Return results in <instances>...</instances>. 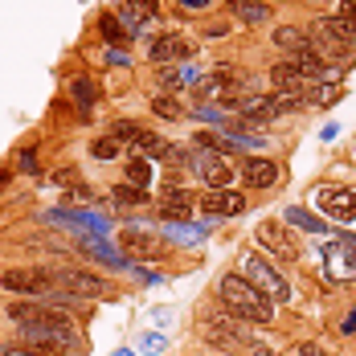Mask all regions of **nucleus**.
Here are the masks:
<instances>
[{
	"instance_id": "0eeeda50",
	"label": "nucleus",
	"mask_w": 356,
	"mask_h": 356,
	"mask_svg": "<svg viewBox=\"0 0 356 356\" xmlns=\"http://www.w3.org/2000/svg\"><path fill=\"white\" fill-rule=\"evenodd\" d=\"M54 286L70 291L78 299H95V295L111 291L107 279H99V275H90V270H54Z\"/></svg>"
},
{
	"instance_id": "473e14b6",
	"label": "nucleus",
	"mask_w": 356,
	"mask_h": 356,
	"mask_svg": "<svg viewBox=\"0 0 356 356\" xmlns=\"http://www.w3.org/2000/svg\"><path fill=\"white\" fill-rule=\"evenodd\" d=\"M82 250H86V254H99V258H103V262H111V266H119L115 250H111L107 242H103V238H86V242H82Z\"/></svg>"
},
{
	"instance_id": "7ed1b4c3",
	"label": "nucleus",
	"mask_w": 356,
	"mask_h": 356,
	"mask_svg": "<svg viewBox=\"0 0 356 356\" xmlns=\"http://www.w3.org/2000/svg\"><path fill=\"white\" fill-rule=\"evenodd\" d=\"M242 266H246V279L258 286L270 303H291V295H295V291H291V283H286L283 275H279V270L262 258V254H246V262H242Z\"/></svg>"
},
{
	"instance_id": "4468645a",
	"label": "nucleus",
	"mask_w": 356,
	"mask_h": 356,
	"mask_svg": "<svg viewBox=\"0 0 356 356\" xmlns=\"http://www.w3.org/2000/svg\"><path fill=\"white\" fill-rule=\"evenodd\" d=\"M270 78H275V90H279V95H286L291 103H295V95H307V90L316 86V82H312L307 74H299L295 66H286V62H279Z\"/></svg>"
},
{
	"instance_id": "72a5a7b5",
	"label": "nucleus",
	"mask_w": 356,
	"mask_h": 356,
	"mask_svg": "<svg viewBox=\"0 0 356 356\" xmlns=\"http://www.w3.org/2000/svg\"><path fill=\"white\" fill-rule=\"evenodd\" d=\"M17 172H37V152L33 147H25V152L17 156Z\"/></svg>"
},
{
	"instance_id": "a211bd4d",
	"label": "nucleus",
	"mask_w": 356,
	"mask_h": 356,
	"mask_svg": "<svg viewBox=\"0 0 356 356\" xmlns=\"http://www.w3.org/2000/svg\"><path fill=\"white\" fill-rule=\"evenodd\" d=\"M205 336H209V340H213L217 348H234V344H242V340H246V336H242V332H238V327H234V323L229 320H209V327H205Z\"/></svg>"
},
{
	"instance_id": "2eb2a0df",
	"label": "nucleus",
	"mask_w": 356,
	"mask_h": 356,
	"mask_svg": "<svg viewBox=\"0 0 356 356\" xmlns=\"http://www.w3.org/2000/svg\"><path fill=\"white\" fill-rule=\"evenodd\" d=\"M242 180H246L250 188H270V184L279 180V164H275V160H258V156H254V160L242 164Z\"/></svg>"
},
{
	"instance_id": "b1692460",
	"label": "nucleus",
	"mask_w": 356,
	"mask_h": 356,
	"mask_svg": "<svg viewBox=\"0 0 356 356\" xmlns=\"http://www.w3.org/2000/svg\"><path fill=\"white\" fill-rule=\"evenodd\" d=\"M188 82H197V66H180V70H160V86L164 90H180V86H188Z\"/></svg>"
},
{
	"instance_id": "c85d7f7f",
	"label": "nucleus",
	"mask_w": 356,
	"mask_h": 356,
	"mask_svg": "<svg viewBox=\"0 0 356 356\" xmlns=\"http://www.w3.org/2000/svg\"><path fill=\"white\" fill-rule=\"evenodd\" d=\"M119 147H123V143L115 140V136H103V140L90 143V156H95V160H115V156H119Z\"/></svg>"
},
{
	"instance_id": "a19ab883",
	"label": "nucleus",
	"mask_w": 356,
	"mask_h": 356,
	"mask_svg": "<svg viewBox=\"0 0 356 356\" xmlns=\"http://www.w3.org/2000/svg\"><path fill=\"white\" fill-rule=\"evenodd\" d=\"M250 356H275L270 348H250Z\"/></svg>"
},
{
	"instance_id": "aec40b11",
	"label": "nucleus",
	"mask_w": 356,
	"mask_h": 356,
	"mask_svg": "<svg viewBox=\"0 0 356 356\" xmlns=\"http://www.w3.org/2000/svg\"><path fill=\"white\" fill-rule=\"evenodd\" d=\"M156 13H160V4H156V0H127V8H123V17H119V21H123V25H147Z\"/></svg>"
},
{
	"instance_id": "dca6fc26",
	"label": "nucleus",
	"mask_w": 356,
	"mask_h": 356,
	"mask_svg": "<svg viewBox=\"0 0 356 356\" xmlns=\"http://www.w3.org/2000/svg\"><path fill=\"white\" fill-rule=\"evenodd\" d=\"M258 242H262V246H270V250H279L283 258H295V242L283 234V225H279V221H262V225H258Z\"/></svg>"
},
{
	"instance_id": "20e7f679",
	"label": "nucleus",
	"mask_w": 356,
	"mask_h": 356,
	"mask_svg": "<svg viewBox=\"0 0 356 356\" xmlns=\"http://www.w3.org/2000/svg\"><path fill=\"white\" fill-rule=\"evenodd\" d=\"M0 286L4 291H13V295H49L54 291V270H37V266H13V270H4L0 275Z\"/></svg>"
},
{
	"instance_id": "cd10ccee",
	"label": "nucleus",
	"mask_w": 356,
	"mask_h": 356,
	"mask_svg": "<svg viewBox=\"0 0 356 356\" xmlns=\"http://www.w3.org/2000/svg\"><path fill=\"white\" fill-rule=\"evenodd\" d=\"M115 201H119V205H143V201H147V188H136V184L123 180V184L115 188Z\"/></svg>"
},
{
	"instance_id": "423d86ee",
	"label": "nucleus",
	"mask_w": 356,
	"mask_h": 356,
	"mask_svg": "<svg viewBox=\"0 0 356 356\" xmlns=\"http://www.w3.org/2000/svg\"><path fill=\"white\" fill-rule=\"evenodd\" d=\"M111 136H115L119 143H131V147L140 152L143 160H147V156H164V152H168V143L160 140L156 131H147V127H140V123H131V119L115 123V127H111Z\"/></svg>"
},
{
	"instance_id": "6e6552de",
	"label": "nucleus",
	"mask_w": 356,
	"mask_h": 356,
	"mask_svg": "<svg viewBox=\"0 0 356 356\" xmlns=\"http://www.w3.org/2000/svg\"><path fill=\"white\" fill-rule=\"evenodd\" d=\"M323 275H327V279H336V283L356 279V246L336 242L332 250H323Z\"/></svg>"
},
{
	"instance_id": "a878e982",
	"label": "nucleus",
	"mask_w": 356,
	"mask_h": 356,
	"mask_svg": "<svg viewBox=\"0 0 356 356\" xmlns=\"http://www.w3.org/2000/svg\"><path fill=\"white\" fill-rule=\"evenodd\" d=\"M74 103H78V111H82V115H86V111H90V103H95V82H90V78H74Z\"/></svg>"
},
{
	"instance_id": "c9c22d12",
	"label": "nucleus",
	"mask_w": 356,
	"mask_h": 356,
	"mask_svg": "<svg viewBox=\"0 0 356 356\" xmlns=\"http://www.w3.org/2000/svg\"><path fill=\"white\" fill-rule=\"evenodd\" d=\"M164 156H168L164 164H172V168H180V164H188V152H180V147H168Z\"/></svg>"
},
{
	"instance_id": "6ab92c4d",
	"label": "nucleus",
	"mask_w": 356,
	"mask_h": 356,
	"mask_svg": "<svg viewBox=\"0 0 356 356\" xmlns=\"http://www.w3.org/2000/svg\"><path fill=\"white\" fill-rule=\"evenodd\" d=\"M229 13L238 21H246V25H258V21L270 17V4H262V0H229Z\"/></svg>"
},
{
	"instance_id": "f3484780",
	"label": "nucleus",
	"mask_w": 356,
	"mask_h": 356,
	"mask_svg": "<svg viewBox=\"0 0 356 356\" xmlns=\"http://www.w3.org/2000/svg\"><path fill=\"white\" fill-rule=\"evenodd\" d=\"M193 143H197L201 152H213V156H234L238 147H246V143L229 140V136H213V131H197V136H193Z\"/></svg>"
},
{
	"instance_id": "ea45409f",
	"label": "nucleus",
	"mask_w": 356,
	"mask_h": 356,
	"mask_svg": "<svg viewBox=\"0 0 356 356\" xmlns=\"http://www.w3.org/2000/svg\"><path fill=\"white\" fill-rule=\"evenodd\" d=\"M111 66H127V54H119V49H111V58H107Z\"/></svg>"
},
{
	"instance_id": "c756f323",
	"label": "nucleus",
	"mask_w": 356,
	"mask_h": 356,
	"mask_svg": "<svg viewBox=\"0 0 356 356\" xmlns=\"http://www.w3.org/2000/svg\"><path fill=\"white\" fill-rule=\"evenodd\" d=\"M152 111H156L160 119H180V103L172 95H156V99H152Z\"/></svg>"
},
{
	"instance_id": "e433bc0d",
	"label": "nucleus",
	"mask_w": 356,
	"mask_h": 356,
	"mask_svg": "<svg viewBox=\"0 0 356 356\" xmlns=\"http://www.w3.org/2000/svg\"><path fill=\"white\" fill-rule=\"evenodd\" d=\"M340 332H344V336H356V307L348 312V316H344V323H340Z\"/></svg>"
},
{
	"instance_id": "f257e3e1",
	"label": "nucleus",
	"mask_w": 356,
	"mask_h": 356,
	"mask_svg": "<svg viewBox=\"0 0 356 356\" xmlns=\"http://www.w3.org/2000/svg\"><path fill=\"white\" fill-rule=\"evenodd\" d=\"M8 316L21 323V332H25V340L29 344H45V348H70L74 340H78V332H74V323L62 316V312H49V307H37V303H13L8 307Z\"/></svg>"
},
{
	"instance_id": "2f4dec72",
	"label": "nucleus",
	"mask_w": 356,
	"mask_h": 356,
	"mask_svg": "<svg viewBox=\"0 0 356 356\" xmlns=\"http://www.w3.org/2000/svg\"><path fill=\"white\" fill-rule=\"evenodd\" d=\"M4 356H58V348H45V344H8Z\"/></svg>"
},
{
	"instance_id": "bb28decb",
	"label": "nucleus",
	"mask_w": 356,
	"mask_h": 356,
	"mask_svg": "<svg viewBox=\"0 0 356 356\" xmlns=\"http://www.w3.org/2000/svg\"><path fill=\"white\" fill-rule=\"evenodd\" d=\"M147 177H152L147 160H143V156H131V160H127V184H136V188H147Z\"/></svg>"
},
{
	"instance_id": "58836bf2",
	"label": "nucleus",
	"mask_w": 356,
	"mask_h": 356,
	"mask_svg": "<svg viewBox=\"0 0 356 356\" xmlns=\"http://www.w3.org/2000/svg\"><path fill=\"white\" fill-rule=\"evenodd\" d=\"M213 0H180V8H209Z\"/></svg>"
},
{
	"instance_id": "9d476101",
	"label": "nucleus",
	"mask_w": 356,
	"mask_h": 356,
	"mask_svg": "<svg viewBox=\"0 0 356 356\" xmlns=\"http://www.w3.org/2000/svg\"><path fill=\"white\" fill-rule=\"evenodd\" d=\"M197 172H201V180H205L209 188H229V184H234L229 160H225V156H213V152H201V156H197Z\"/></svg>"
},
{
	"instance_id": "7c9ffc66",
	"label": "nucleus",
	"mask_w": 356,
	"mask_h": 356,
	"mask_svg": "<svg viewBox=\"0 0 356 356\" xmlns=\"http://www.w3.org/2000/svg\"><path fill=\"white\" fill-rule=\"evenodd\" d=\"M286 221H291V225H299V229H307V234H320V229H327L323 221H316V217L303 213V209H291V213H286Z\"/></svg>"
},
{
	"instance_id": "f8f14e48",
	"label": "nucleus",
	"mask_w": 356,
	"mask_h": 356,
	"mask_svg": "<svg viewBox=\"0 0 356 356\" xmlns=\"http://www.w3.org/2000/svg\"><path fill=\"white\" fill-rule=\"evenodd\" d=\"M184 58H193V41L188 37H160V41H152V62L156 66H168V62H184Z\"/></svg>"
},
{
	"instance_id": "5701e85b",
	"label": "nucleus",
	"mask_w": 356,
	"mask_h": 356,
	"mask_svg": "<svg viewBox=\"0 0 356 356\" xmlns=\"http://www.w3.org/2000/svg\"><path fill=\"white\" fill-rule=\"evenodd\" d=\"M99 29H103V37H107L111 45H119V41H131V37H136V29H127L115 13H103V17H99Z\"/></svg>"
},
{
	"instance_id": "4be33fe9",
	"label": "nucleus",
	"mask_w": 356,
	"mask_h": 356,
	"mask_svg": "<svg viewBox=\"0 0 356 356\" xmlns=\"http://www.w3.org/2000/svg\"><path fill=\"white\" fill-rule=\"evenodd\" d=\"M54 221H74V225H82V229H95V234H103L107 229V221L99 213H78V209H54Z\"/></svg>"
},
{
	"instance_id": "f03ea898",
	"label": "nucleus",
	"mask_w": 356,
	"mask_h": 356,
	"mask_svg": "<svg viewBox=\"0 0 356 356\" xmlns=\"http://www.w3.org/2000/svg\"><path fill=\"white\" fill-rule=\"evenodd\" d=\"M217 295H221L225 312H234V316H242V320H250V323H270L275 320V303L250 283L246 275H225V279L217 283Z\"/></svg>"
},
{
	"instance_id": "9b49d317",
	"label": "nucleus",
	"mask_w": 356,
	"mask_h": 356,
	"mask_svg": "<svg viewBox=\"0 0 356 356\" xmlns=\"http://www.w3.org/2000/svg\"><path fill=\"white\" fill-rule=\"evenodd\" d=\"M160 213L168 217V221L193 217V193L180 188V184H164V188H160Z\"/></svg>"
},
{
	"instance_id": "1a4fd4ad",
	"label": "nucleus",
	"mask_w": 356,
	"mask_h": 356,
	"mask_svg": "<svg viewBox=\"0 0 356 356\" xmlns=\"http://www.w3.org/2000/svg\"><path fill=\"white\" fill-rule=\"evenodd\" d=\"M316 205L336 221H356V188H320Z\"/></svg>"
},
{
	"instance_id": "39448f33",
	"label": "nucleus",
	"mask_w": 356,
	"mask_h": 356,
	"mask_svg": "<svg viewBox=\"0 0 356 356\" xmlns=\"http://www.w3.org/2000/svg\"><path fill=\"white\" fill-rule=\"evenodd\" d=\"M119 246H123V254H127L131 262H160L164 238L152 234V229H143V225H127V229L119 234Z\"/></svg>"
},
{
	"instance_id": "393cba45",
	"label": "nucleus",
	"mask_w": 356,
	"mask_h": 356,
	"mask_svg": "<svg viewBox=\"0 0 356 356\" xmlns=\"http://www.w3.org/2000/svg\"><path fill=\"white\" fill-rule=\"evenodd\" d=\"M275 41H279L283 49H291V54H299V49H312L307 29H279V33H275Z\"/></svg>"
},
{
	"instance_id": "412c9836",
	"label": "nucleus",
	"mask_w": 356,
	"mask_h": 356,
	"mask_svg": "<svg viewBox=\"0 0 356 356\" xmlns=\"http://www.w3.org/2000/svg\"><path fill=\"white\" fill-rule=\"evenodd\" d=\"M225 78L229 74H213V78H201L197 86H193V103H213L225 95Z\"/></svg>"
},
{
	"instance_id": "4c0bfd02",
	"label": "nucleus",
	"mask_w": 356,
	"mask_h": 356,
	"mask_svg": "<svg viewBox=\"0 0 356 356\" xmlns=\"http://www.w3.org/2000/svg\"><path fill=\"white\" fill-rule=\"evenodd\" d=\"M340 17H344V21H353V25H356V0H344V4H340Z\"/></svg>"
},
{
	"instance_id": "f704fd0d",
	"label": "nucleus",
	"mask_w": 356,
	"mask_h": 356,
	"mask_svg": "<svg viewBox=\"0 0 356 356\" xmlns=\"http://www.w3.org/2000/svg\"><path fill=\"white\" fill-rule=\"evenodd\" d=\"M295 356H332V353L320 348V344H295Z\"/></svg>"
},
{
	"instance_id": "ddd939ff",
	"label": "nucleus",
	"mask_w": 356,
	"mask_h": 356,
	"mask_svg": "<svg viewBox=\"0 0 356 356\" xmlns=\"http://www.w3.org/2000/svg\"><path fill=\"white\" fill-rule=\"evenodd\" d=\"M201 209L213 217H234L246 209V197L242 193H229V188H213V193H205L201 197Z\"/></svg>"
}]
</instances>
